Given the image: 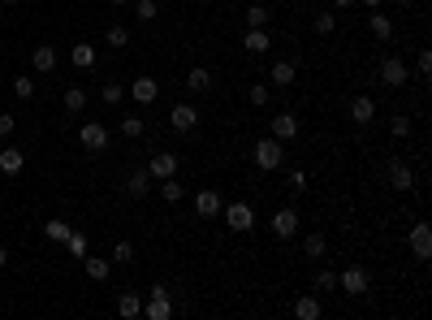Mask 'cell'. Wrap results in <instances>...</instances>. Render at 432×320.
<instances>
[{
    "instance_id": "26",
    "label": "cell",
    "mask_w": 432,
    "mask_h": 320,
    "mask_svg": "<svg viewBox=\"0 0 432 320\" xmlns=\"http://www.w3.org/2000/svg\"><path fill=\"white\" fill-rule=\"evenodd\" d=\"M186 87H190V91H207V87H212V74H207L203 66H195V70L186 74Z\"/></svg>"
},
{
    "instance_id": "24",
    "label": "cell",
    "mask_w": 432,
    "mask_h": 320,
    "mask_svg": "<svg viewBox=\"0 0 432 320\" xmlns=\"http://www.w3.org/2000/svg\"><path fill=\"white\" fill-rule=\"evenodd\" d=\"M70 61H74L78 70H91V66H95V43H74Z\"/></svg>"
},
{
    "instance_id": "7",
    "label": "cell",
    "mask_w": 432,
    "mask_h": 320,
    "mask_svg": "<svg viewBox=\"0 0 432 320\" xmlns=\"http://www.w3.org/2000/svg\"><path fill=\"white\" fill-rule=\"evenodd\" d=\"M78 143H83L87 152H108V130L100 121H87L83 130H78Z\"/></svg>"
},
{
    "instance_id": "39",
    "label": "cell",
    "mask_w": 432,
    "mask_h": 320,
    "mask_svg": "<svg viewBox=\"0 0 432 320\" xmlns=\"http://www.w3.org/2000/svg\"><path fill=\"white\" fill-rule=\"evenodd\" d=\"M389 134L393 139H407L411 134V117H389Z\"/></svg>"
},
{
    "instance_id": "31",
    "label": "cell",
    "mask_w": 432,
    "mask_h": 320,
    "mask_svg": "<svg viewBox=\"0 0 432 320\" xmlns=\"http://www.w3.org/2000/svg\"><path fill=\"white\" fill-rule=\"evenodd\" d=\"M247 26H251V30H268V9H264V5H251V9H247Z\"/></svg>"
},
{
    "instance_id": "37",
    "label": "cell",
    "mask_w": 432,
    "mask_h": 320,
    "mask_svg": "<svg viewBox=\"0 0 432 320\" xmlns=\"http://www.w3.org/2000/svg\"><path fill=\"white\" fill-rule=\"evenodd\" d=\"M333 26H338V13H316V30L320 35H333Z\"/></svg>"
},
{
    "instance_id": "33",
    "label": "cell",
    "mask_w": 432,
    "mask_h": 320,
    "mask_svg": "<svg viewBox=\"0 0 432 320\" xmlns=\"http://www.w3.org/2000/svg\"><path fill=\"white\" fill-rule=\"evenodd\" d=\"M134 18H138V22H156V18H160L156 0H138V5H134Z\"/></svg>"
},
{
    "instance_id": "30",
    "label": "cell",
    "mask_w": 432,
    "mask_h": 320,
    "mask_svg": "<svg viewBox=\"0 0 432 320\" xmlns=\"http://www.w3.org/2000/svg\"><path fill=\"white\" fill-rule=\"evenodd\" d=\"M43 234L52 238V243H65V238H70L74 230H70V221H48V226H43Z\"/></svg>"
},
{
    "instance_id": "12",
    "label": "cell",
    "mask_w": 432,
    "mask_h": 320,
    "mask_svg": "<svg viewBox=\"0 0 432 320\" xmlns=\"http://www.w3.org/2000/svg\"><path fill=\"white\" fill-rule=\"evenodd\" d=\"M273 234L277 238H294L298 234V212H294V208H277V212H273Z\"/></svg>"
},
{
    "instance_id": "5",
    "label": "cell",
    "mask_w": 432,
    "mask_h": 320,
    "mask_svg": "<svg viewBox=\"0 0 432 320\" xmlns=\"http://www.w3.org/2000/svg\"><path fill=\"white\" fill-rule=\"evenodd\" d=\"M220 212H225V226H229V230H238V234H247V230L255 226L251 203H243V199H234L229 208H220Z\"/></svg>"
},
{
    "instance_id": "48",
    "label": "cell",
    "mask_w": 432,
    "mask_h": 320,
    "mask_svg": "<svg viewBox=\"0 0 432 320\" xmlns=\"http://www.w3.org/2000/svg\"><path fill=\"white\" fill-rule=\"evenodd\" d=\"M5 264H9V251H5V247H0V268H5Z\"/></svg>"
},
{
    "instance_id": "19",
    "label": "cell",
    "mask_w": 432,
    "mask_h": 320,
    "mask_svg": "<svg viewBox=\"0 0 432 320\" xmlns=\"http://www.w3.org/2000/svg\"><path fill=\"white\" fill-rule=\"evenodd\" d=\"M367 26H372V35L380 39V43H385V39H393V22H389V13H367Z\"/></svg>"
},
{
    "instance_id": "2",
    "label": "cell",
    "mask_w": 432,
    "mask_h": 320,
    "mask_svg": "<svg viewBox=\"0 0 432 320\" xmlns=\"http://www.w3.org/2000/svg\"><path fill=\"white\" fill-rule=\"evenodd\" d=\"M367 286H372V277H367V268H363V264L342 268V277H338V290H342V294L359 299V294H367Z\"/></svg>"
},
{
    "instance_id": "9",
    "label": "cell",
    "mask_w": 432,
    "mask_h": 320,
    "mask_svg": "<svg viewBox=\"0 0 432 320\" xmlns=\"http://www.w3.org/2000/svg\"><path fill=\"white\" fill-rule=\"evenodd\" d=\"M268 134H273V139H294V134H302V121L294 117V113H277L273 121H268Z\"/></svg>"
},
{
    "instance_id": "18",
    "label": "cell",
    "mask_w": 432,
    "mask_h": 320,
    "mask_svg": "<svg viewBox=\"0 0 432 320\" xmlns=\"http://www.w3.org/2000/svg\"><path fill=\"white\" fill-rule=\"evenodd\" d=\"M294 78H298V66H294V61H277L273 74H268V83H273V87H290Z\"/></svg>"
},
{
    "instance_id": "16",
    "label": "cell",
    "mask_w": 432,
    "mask_h": 320,
    "mask_svg": "<svg viewBox=\"0 0 432 320\" xmlns=\"http://www.w3.org/2000/svg\"><path fill=\"white\" fill-rule=\"evenodd\" d=\"M83 268L91 281H108V273H113V260H104V255H83Z\"/></svg>"
},
{
    "instance_id": "42",
    "label": "cell",
    "mask_w": 432,
    "mask_h": 320,
    "mask_svg": "<svg viewBox=\"0 0 432 320\" xmlns=\"http://www.w3.org/2000/svg\"><path fill=\"white\" fill-rule=\"evenodd\" d=\"M316 290H338V273H316Z\"/></svg>"
},
{
    "instance_id": "14",
    "label": "cell",
    "mask_w": 432,
    "mask_h": 320,
    "mask_svg": "<svg viewBox=\"0 0 432 320\" xmlns=\"http://www.w3.org/2000/svg\"><path fill=\"white\" fill-rule=\"evenodd\" d=\"M220 208H225V203H220V195H216V190H199V195H195V212H199L203 221L220 217Z\"/></svg>"
},
{
    "instance_id": "20",
    "label": "cell",
    "mask_w": 432,
    "mask_h": 320,
    "mask_svg": "<svg viewBox=\"0 0 432 320\" xmlns=\"http://www.w3.org/2000/svg\"><path fill=\"white\" fill-rule=\"evenodd\" d=\"M30 61H35V70H39V74H52V70H56V48L39 43L35 52H30Z\"/></svg>"
},
{
    "instance_id": "36",
    "label": "cell",
    "mask_w": 432,
    "mask_h": 320,
    "mask_svg": "<svg viewBox=\"0 0 432 320\" xmlns=\"http://www.w3.org/2000/svg\"><path fill=\"white\" fill-rule=\"evenodd\" d=\"M247 100H251L255 108H264V104H268V83H251V91H247Z\"/></svg>"
},
{
    "instance_id": "8",
    "label": "cell",
    "mask_w": 432,
    "mask_h": 320,
    "mask_svg": "<svg viewBox=\"0 0 432 320\" xmlns=\"http://www.w3.org/2000/svg\"><path fill=\"white\" fill-rule=\"evenodd\" d=\"M147 173L156 182H165V178H178V156L173 152H156L152 160H147Z\"/></svg>"
},
{
    "instance_id": "22",
    "label": "cell",
    "mask_w": 432,
    "mask_h": 320,
    "mask_svg": "<svg viewBox=\"0 0 432 320\" xmlns=\"http://www.w3.org/2000/svg\"><path fill=\"white\" fill-rule=\"evenodd\" d=\"M125 190H130L134 199H138V195H147V190H152V173H147V169H134L130 178H125Z\"/></svg>"
},
{
    "instance_id": "46",
    "label": "cell",
    "mask_w": 432,
    "mask_h": 320,
    "mask_svg": "<svg viewBox=\"0 0 432 320\" xmlns=\"http://www.w3.org/2000/svg\"><path fill=\"white\" fill-rule=\"evenodd\" d=\"M363 5H367V9H380V5H385V0H363Z\"/></svg>"
},
{
    "instance_id": "11",
    "label": "cell",
    "mask_w": 432,
    "mask_h": 320,
    "mask_svg": "<svg viewBox=\"0 0 432 320\" xmlns=\"http://www.w3.org/2000/svg\"><path fill=\"white\" fill-rule=\"evenodd\" d=\"M389 186L393 190H415V173H411V165H407V160H389Z\"/></svg>"
},
{
    "instance_id": "38",
    "label": "cell",
    "mask_w": 432,
    "mask_h": 320,
    "mask_svg": "<svg viewBox=\"0 0 432 320\" xmlns=\"http://www.w3.org/2000/svg\"><path fill=\"white\" fill-rule=\"evenodd\" d=\"M100 95H104V104H121V100H125V87H121V83H108Z\"/></svg>"
},
{
    "instance_id": "13",
    "label": "cell",
    "mask_w": 432,
    "mask_h": 320,
    "mask_svg": "<svg viewBox=\"0 0 432 320\" xmlns=\"http://www.w3.org/2000/svg\"><path fill=\"white\" fill-rule=\"evenodd\" d=\"M156 95H160V83H156V78H147V74L130 83V100H134V104H152Z\"/></svg>"
},
{
    "instance_id": "3",
    "label": "cell",
    "mask_w": 432,
    "mask_h": 320,
    "mask_svg": "<svg viewBox=\"0 0 432 320\" xmlns=\"http://www.w3.org/2000/svg\"><path fill=\"white\" fill-rule=\"evenodd\" d=\"M407 247H411L415 260H428V255H432V226H428V221H415V226H411Z\"/></svg>"
},
{
    "instance_id": "27",
    "label": "cell",
    "mask_w": 432,
    "mask_h": 320,
    "mask_svg": "<svg viewBox=\"0 0 432 320\" xmlns=\"http://www.w3.org/2000/svg\"><path fill=\"white\" fill-rule=\"evenodd\" d=\"M160 190H165V203H182L186 199V186L178 178H165V182H160Z\"/></svg>"
},
{
    "instance_id": "17",
    "label": "cell",
    "mask_w": 432,
    "mask_h": 320,
    "mask_svg": "<svg viewBox=\"0 0 432 320\" xmlns=\"http://www.w3.org/2000/svg\"><path fill=\"white\" fill-rule=\"evenodd\" d=\"M26 169V152L22 148H5V152H0V173H9V178H13V173H22Z\"/></svg>"
},
{
    "instance_id": "15",
    "label": "cell",
    "mask_w": 432,
    "mask_h": 320,
    "mask_svg": "<svg viewBox=\"0 0 432 320\" xmlns=\"http://www.w3.org/2000/svg\"><path fill=\"white\" fill-rule=\"evenodd\" d=\"M372 117H376V100H372V95H355V104H350V121L367 126Z\"/></svg>"
},
{
    "instance_id": "50",
    "label": "cell",
    "mask_w": 432,
    "mask_h": 320,
    "mask_svg": "<svg viewBox=\"0 0 432 320\" xmlns=\"http://www.w3.org/2000/svg\"><path fill=\"white\" fill-rule=\"evenodd\" d=\"M0 5H13V0H0Z\"/></svg>"
},
{
    "instance_id": "32",
    "label": "cell",
    "mask_w": 432,
    "mask_h": 320,
    "mask_svg": "<svg viewBox=\"0 0 432 320\" xmlns=\"http://www.w3.org/2000/svg\"><path fill=\"white\" fill-rule=\"evenodd\" d=\"M143 130H147V121H143V117H121V134L125 139H143Z\"/></svg>"
},
{
    "instance_id": "25",
    "label": "cell",
    "mask_w": 432,
    "mask_h": 320,
    "mask_svg": "<svg viewBox=\"0 0 432 320\" xmlns=\"http://www.w3.org/2000/svg\"><path fill=\"white\" fill-rule=\"evenodd\" d=\"M243 48H247V52H255V57H264L268 52V30H247Z\"/></svg>"
},
{
    "instance_id": "28",
    "label": "cell",
    "mask_w": 432,
    "mask_h": 320,
    "mask_svg": "<svg viewBox=\"0 0 432 320\" xmlns=\"http://www.w3.org/2000/svg\"><path fill=\"white\" fill-rule=\"evenodd\" d=\"M117 312H121L125 320H134V316L143 312V299H138V294H121V299H117Z\"/></svg>"
},
{
    "instance_id": "49",
    "label": "cell",
    "mask_w": 432,
    "mask_h": 320,
    "mask_svg": "<svg viewBox=\"0 0 432 320\" xmlns=\"http://www.w3.org/2000/svg\"><path fill=\"white\" fill-rule=\"evenodd\" d=\"M108 5H130V0H108Z\"/></svg>"
},
{
    "instance_id": "6",
    "label": "cell",
    "mask_w": 432,
    "mask_h": 320,
    "mask_svg": "<svg viewBox=\"0 0 432 320\" xmlns=\"http://www.w3.org/2000/svg\"><path fill=\"white\" fill-rule=\"evenodd\" d=\"M169 126H173L178 134H190V130L199 126V108H195V104H173V113H169Z\"/></svg>"
},
{
    "instance_id": "34",
    "label": "cell",
    "mask_w": 432,
    "mask_h": 320,
    "mask_svg": "<svg viewBox=\"0 0 432 320\" xmlns=\"http://www.w3.org/2000/svg\"><path fill=\"white\" fill-rule=\"evenodd\" d=\"M108 48H125V43H130V30H125V26H108Z\"/></svg>"
},
{
    "instance_id": "45",
    "label": "cell",
    "mask_w": 432,
    "mask_h": 320,
    "mask_svg": "<svg viewBox=\"0 0 432 320\" xmlns=\"http://www.w3.org/2000/svg\"><path fill=\"white\" fill-rule=\"evenodd\" d=\"M420 74H424V78L432 74V52H420Z\"/></svg>"
},
{
    "instance_id": "40",
    "label": "cell",
    "mask_w": 432,
    "mask_h": 320,
    "mask_svg": "<svg viewBox=\"0 0 432 320\" xmlns=\"http://www.w3.org/2000/svg\"><path fill=\"white\" fill-rule=\"evenodd\" d=\"M113 264H134V247L130 243H117L113 247Z\"/></svg>"
},
{
    "instance_id": "41",
    "label": "cell",
    "mask_w": 432,
    "mask_h": 320,
    "mask_svg": "<svg viewBox=\"0 0 432 320\" xmlns=\"http://www.w3.org/2000/svg\"><path fill=\"white\" fill-rule=\"evenodd\" d=\"M13 95H18V100H30V95H35V83H30V78H13Z\"/></svg>"
},
{
    "instance_id": "47",
    "label": "cell",
    "mask_w": 432,
    "mask_h": 320,
    "mask_svg": "<svg viewBox=\"0 0 432 320\" xmlns=\"http://www.w3.org/2000/svg\"><path fill=\"white\" fill-rule=\"evenodd\" d=\"M333 5H338V9H350V5H355V0H333Z\"/></svg>"
},
{
    "instance_id": "10",
    "label": "cell",
    "mask_w": 432,
    "mask_h": 320,
    "mask_svg": "<svg viewBox=\"0 0 432 320\" xmlns=\"http://www.w3.org/2000/svg\"><path fill=\"white\" fill-rule=\"evenodd\" d=\"M380 83L385 87H402L407 83V61L402 57H385L380 61Z\"/></svg>"
},
{
    "instance_id": "1",
    "label": "cell",
    "mask_w": 432,
    "mask_h": 320,
    "mask_svg": "<svg viewBox=\"0 0 432 320\" xmlns=\"http://www.w3.org/2000/svg\"><path fill=\"white\" fill-rule=\"evenodd\" d=\"M255 165H260L264 173L281 169V165H285V148H281V139H273V134H268V139H260V143H255Z\"/></svg>"
},
{
    "instance_id": "35",
    "label": "cell",
    "mask_w": 432,
    "mask_h": 320,
    "mask_svg": "<svg viewBox=\"0 0 432 320\" xmlns=\"http://www.w3.org/2000/svg\"><path fill=\"white\" fill-rule=\"evenodd\" d=\"M65 247H70L74 260H83V255H87V234H70V238H65Z\"/></svg>"
},
{
    "instance_id": "4",
    "label": "cell",
    "mask_w": 432,
    "mask_h": 320,
    "mask_svg": "<svg viewBox=\"0 0 432 320\" xmlns=\"http://www.w3.org/2000/svg\"><path fill=\"white\" fill-rule=\"evenodd\" d=\"M143 316L147 320H169L173 316V299H169L165 286H152L147 290V308H143Z\"/></svg>"
},
{
    "instance_id": "29",
    "label": "cell",
    "mask_w": 432,
    "mask_h": 320,
    "mask_svg": "<svg viewBox=\"0 0 432 320\" xmlns=\"http://www.w3.org/2000/svg\"><path fill=\"white\" fill-rule=\"evenodd\" d=\"M83 108H87V91L83 87H70L65 91V113H83Z\"/></svg>"
},
{
    "instance_id": "23",
    "label": "cell",
    "mask_w": 432,
    "mask_h": 320,
    "mask_svg": "<svg viewBox=\"0 0 432 320\" xmlns=\"http://www.w3.org/2000/svg\"><path fill=\"white\" fill-rule=\"evenodd\" d=\"M320 312H325V308H320V299H311V294H302V299L294 303V316H298V320H320Z\"/></svg>"
},
{
    "instance_id": "44",
    "label": "cell",
    "mask_w": 432,
    "mask_h": 320,
    "mask_svg": "<svg viewBox=\"0 0 432 320\" xmlns=\"http://www.w3.org/2000/svg\"><path fill=\"white\" fill-rule=\"evenodd\" d=\"M13 126H18V121H13V113H0V139H9Z\"/></svg>"
},
{
    "instance_id": "21",
    "label": "cell",
    "mask_w": 432,
    "mask_h": 320,
    "mask_svg": "<svg viewBox=\"0 0 432 320\" xmlns=\"http://www.w3.org/2000/svg\"><path fill=\"white\" fill-rule=\"evenodd\" d=\"M325 251H329L325 234H307V238H302V255H307V260H325Z\"/></svg>"
},
{
    "instance_id": "43",
    "label": "cell",
    "mask_w": 432,
    "mask_h": 320,
    "mask_svg": "<svg viewBox=\"0 0 432 320\" xmlns=\"http://www.w3.org/2000/svg\"><path fill=\"white\" fill-rule=\"evenodd\" d=\"M290 190H294V195H302V190H307V173H302V169L290 173Z\"/></svg>"
}]
</instances>
